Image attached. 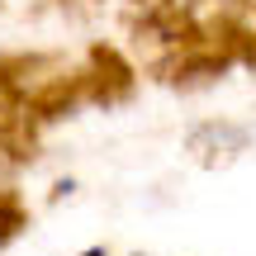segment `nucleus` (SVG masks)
<instances>
[]
</instances>
